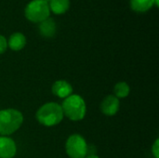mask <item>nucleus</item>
<instances>
[{"mask_svg": "<svg viewBox=\"0 0 159 158\" xmlns=\"http://www.w3.org/2000/svg\"><path fill=\"white\" fill-rule=\"evenodd\" d=\"M61 106L56 102H48L42 105L36 112L37 121L46 127L58 125L63 118Z\"/></svg>", "mask_w": 159, "mask_h": 158, "instance_id": "nucleus-1", "label": "nucleus"}, {"mask_svg": "<svg viewBox=\"0 0 159 158\" xmlns=\"http://www.w3.org/2000/svg\"><path fill=\"white\" fill-rule=\"evenodd\" d=\"M63 115L73 121L82 120L87 112L85 101L79 95H70L65 98L61 106Z\"/></svg>", "mask_w": 159, "mask_h": 158, "instance_id": "nucleus-2", "label": "nucleus"}, {"mask_svg": "<svg viewBox=\"0 0 159 158\" xmlns=\"http://www.w3.org/2000/svg\"><path fill=\"white\" fill-rule=\"evenodd\" d=\"M23 121L21 113L15 109L0 111V134L10 135L20 129Z\"/></svg>", "mask_w": 159, "mask_h": 158, "instance_id": "nucleus-3", "label": "nucleus"}, {"mask_svg": "<svg viewBox=\"0 0 159 158\" xmlns=\"http://www.w3.org/2000/svg\"><path fill=\"white\" fill-rule=\"evenodd\" d=\"M48 14L49 7L48 2L44 0H33L25 8L26 17L33 21H42L48 17Z\"/></svg>", "mask_w": 159, "mask_h": 158, "instance_id": "nucleus-4", "label": "nucleus"}, {"mask_svg": "<svg viewBox=\"0 0 159 158\" xmlns=\"http://www.w3.org/2000/svg\"><path fill=\"white\" fill-rule=\"evenodd\" d=\"M65 149L70 157L84 158L87 156L88 144L82 136L74 134L68 138L65 144Z\"/></svg>", "mask_w": 159, "mask_h": 158, "instance_id": "nucleus-5", "label": "nucleus"}, {"mask_svg": "<svg viewBox=\"0 0 159 158\" xmlns=\"http://www.w3.org/2000/svg\"><path fill=\"white\" fill-rule=\"evenodd\" d=\"M119 100L115 95H109L104 98L101 104V110L103 115L112 116L119 110Z\"/></svg>", "mask_w": 159, "mask_h": 158, "instance_id": "nucleus-6", "label": "nucleus"}, {"mask_svg": "<svg viewBox=\"0 0 159 158\" xmlns=\"http://www.w3.org/2000/svg\"><path fill=\"white\" fill-rule=\"evenodd\" d=\"M16 152V143L12 139L5 136L0 137V158H13Z\"/></svg>", "mask_w": 159, "mask_h": 158, "instance_id": "nucleus-7", "label": "nucleus"}, {"mask_svg": "<svg viewBox=\"0 0 159 158\" xmlns=\"http://www.w3.org/2000/svg\"><path fill=\"white\" fill-rule=\"evenodd\" d=\"M52 92L55 96L61 99H65L72 94L73 88L67 81L58 80L52 86Z\"/></svg>", "mask_w": 159, "mask_h": 158, "instance_id": "nucleus-8", "label": "nucleus"}, {"mask_svg": "<svg viewBox=\"0 0 159 158\" xmlns=\"http://www.w3.org/2000/svg\"><path fill=\"white\" fill-rule=\"evenodd\" d=\"M39 32L46 37H51L56 32V23L52 19H46L41 21L39 25Z\"/></svg>", "mask_w": 159, "mask_h": 158, "instance_id": "nucleus-9", "label": "nucleus"}, {"mask_svg": "<svg viewBox=\"0 0 159 158\" xmlns=\"http://www.w3.org/2000/svg\"><path fill=\"white\" fill-rule=\"evenodd\" d=\"M26 44V38L25 36L20 33H15L13 34L8 40V46L13 50H20Z\"/></svg>", "mask_w": 159, "mask_h": 158, "instance_id": "nucleus-10", "label": "nucleus"}, {"mask_svg": "<svg viewBox=\"0 0 159 158\" xmlns=\"http://www.w3.org/2000/svg\"><path fill=\"white\" fill-rule=\"evenodd\" d=\"M116 97L118 99H124L126 97L129 96V92H130V88L129 86L126 83V82H118L114 88Z\"/></svg>", "mask_w": 159, "mask_h": 158, "instance_id": "nucleus-11", "label": "nucleus"}, {"mask_svg": "<svg viewBox=\"0 0 159 158\" xmlns=\"http://www.w3.org/2000/svg\"><path fill=\"white\" fill-rule=\"evenodd\" d=\"M154 4V0H130L131 7L136 11H145Z\"/></svg>", "mask_w": 159, "mask_h": 158, "instance_id": "nucleus-12", "label": "nucleus"}, {"mask_svg": "<svg viewBox=\"0 0 159 158\" xmlns=\"http://www.w3.org/2000/svg\"><path fill=\"white\" fill-rule=\"evenodd\" d=\"M49 6L55 13H62L69 7V0H50Z\"/></svg>", "mask_w": 159, "mask_h": 158, "instance_id": "nucleus-13", "label": "nucleus"}, {"mask_svg": "<svg viewBox=\"0 0 159 158\" xmlns=\"http://www.w3.org/2000/svg\"><path fill=\"white\" fill-rule=\"evenodd\" d=\"M152 152H153V155L156 158H159V140L157 139L155 143L153 144L152 146Z\"/></svg>", "mask_w": 159, "mask_h": 158, "instance_id": "nucleus-14", "label": "nucleus"}, {"mask_svg": "<svg viewBox=\"0 0 159 158\" xmlns=\"http://www.w3.org/2000/svg\"><path fill=\"white\" fill-rule=\"evenodd\" d=\"M7 47V42L3 35H0V54L3 53Z\"/></svg>", "mask_w": 159, "mask_h": 158, "instance_id": "nucleus-15", "label": "nucleus"}, {"mask_svg": "<svg viewBox=\"0 0 159 158\" xmlns=\"http://www.w3.org/2000/svg\"><path fill=\"white\" fill-rule=\"evenodd\" d=\"M84 158H99L96 155H87Z\"/></svg>", "mask_w": 159, "mask_h": 158, "instance_id": "nucleus-16", "label": "nucleus"}, {"mask_svg": "<svg viewBox=\"0 0 159 158\" xmlns=\"http://www.w3.org/2000/svg\"><path fill=\"white\" fill-rule=\"evenodd\" d=\"M154 3H155L156 5H158V0H154Z\"/></svg>", "mask_w": 159, "mask_h": 158, "instance_id": "nucleus-17", "label": "nucleus"}, {"mask_svg": "<svg viewBox=\"0 0 159 158\" xmlns=\"http://www.w3.org/2000/svg\"><path fill=\"white\" fill-rule=\"evenodd\" d=\"M44 1H46V2H48V1H50V0H44Z\"/></svg>", "mask_w": 159, "mask_h": 158, "instance_id": "nucleus-18", "label": "nucleus"}]
</instances>
